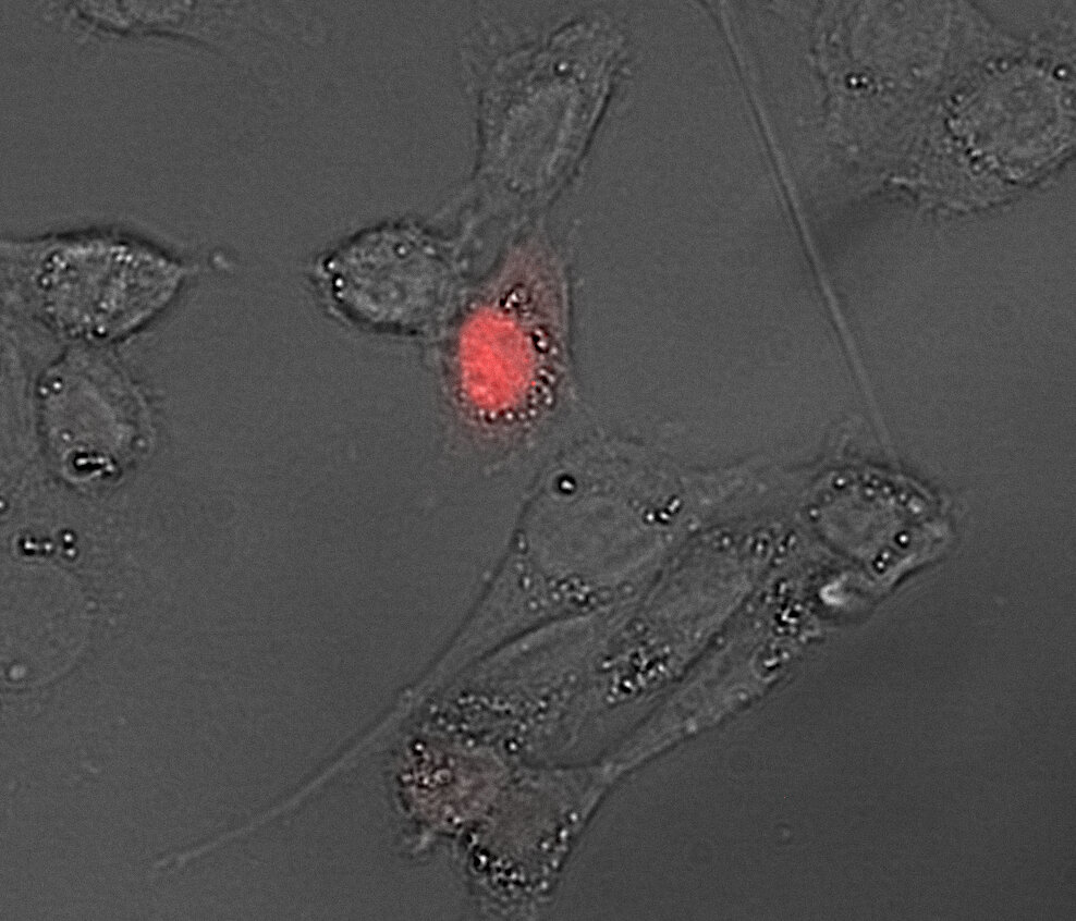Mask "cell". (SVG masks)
<instances>
[{
	"mask_svg": "<svg viewBox=\"0 0 1076 921\" xmlns=\"http://www.w3.org/2000/svg\"><path fill=\"white\" fill-rule=\"evenodd\" d=\"M320 278L349 319L392 333L415 331L435 320L452 287L444 259L401 228L360 236L325 262Z\"/></svg>",
	"mask_w": 1076,
	"mask_h": 921,
	"instance_id": "obj_1",
	"label": "cell"
},
{
	"mask_svg": "<svg viewBox=\"0 0 1076 921\" xmlns=\"http://www.w3.org/2000/svg\"><path fill=\"white\" fill-rule=\"evenodd\" d=\"M71 357L44 381L41 421L50 451L77 475L110 471L136 452L143 407L120 372L99 358Z\"/></svg>",
	"mask_w": 1076,
	"mask_h": 921,
	"instance_id": "obj_2",
	"label": "cell"
},
{
	"mask_svg": "<svg viewBox=\"0 0 1076 921\" xmlns=\"http://www.w3.org/2000/svg\"><path fill=\"white\" fill-rule=\"evenodd\" d=\"M91 259L73 253L53 255L51 261L36 269L35 287L42 306L56 322L78 332L107 335L131 326L147 315L159 300L138 292L162 294L172 284L170 269H161L148 259L121 257ZM157 305V304H156Z\"/></svg>",
	"mask_w": 1076,
	"mask_h": 921,
	"instance_id": "obj_3",
	"label": "cell"
}]
</instances>
